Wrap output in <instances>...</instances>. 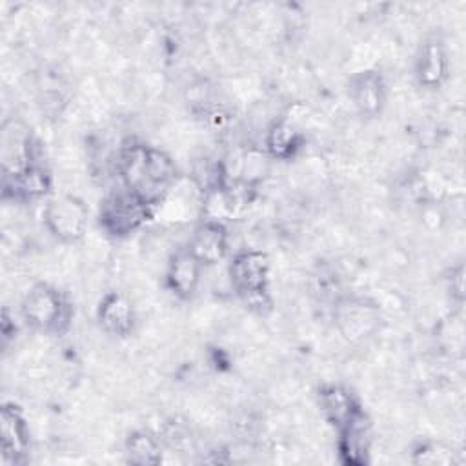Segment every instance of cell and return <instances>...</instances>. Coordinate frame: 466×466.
Wrapping results in <instances>:
<instances>
[{
  "label": "cell",
  "mask_w": 466,
  "mask_h": 466,
  "mask_svg": "<svg viewBox=\"0 0 466 466\" xmlns=\"http://www.w3.org/2000/svg\"><path fill=\"white\" fill-rule=\"evenodd\" d=\"M120 186L142 198L151 208L158 206L177 182L175 160L160 147L140 140H126L116 155Z\"/></svg>",
  "instance_id": "1"
},
{
  "label": "cell",
  "mask_w": 466,
  "mask_h": 466,
  "mask_svg": "<svg viewBox=\"0 0 466 466\" xmlns=\"http://www.w3.org/2000/svg\"><path fill=\"white\" fill-rule=\"evenodd\" d=\"M22 322L42 335H64L73 320L69 297L49 282H35L20 300Z\"/></svg>",
  "instance_id": "2"
},
{
  "label": "cell",
  "mask_w": 466,
  "mask_h": 466,
  "mask_svg": "<svg viewBox=\"0 0 466 466\" xmlns=\"http://www.w3.org/2000/svg\"><path fill=\"white\" fill-rule=\"evenodd\" d=\"M228 279L235 295L248 309L258 315L271 311L269 258L258 249H240L228 264Z\"/></svg>",
  "instance_id": "3"
},
{
  "label": "cell",
  "mask_w": 466,
  "mask_h": 466,
  "mask_svg": "<svg viewBox=\"0 0 466 466\" xmlns=\"http://www.w3.org/2000/svg\"><path fill=\"white\" fill-rule=\"evenodd\" d=\"M153 209L155 208L120 186L100 200L96 220L107 237L120 240L137 233L151 218Z\"/></svg>",
  "instance_id": "4"
},
{
  "label": "cell",
  "mask_w": 466,
  "mask_h": 466,
  "mask_svg": "<svg viewBox=\"0 0 466 466\" xmlns=\"http://www.w3.org/2000/svg\"><path fill=\"white\" fill-rule=\"evenodd\" d=\"M42 220L53 238L62 244H75L82 240L87 231L89 211L80 197L60 193L46 200Z\"/></svg>",
  "instance_id": "5"
},
{
  "label": "cell",
  "mask_w": 466,
  "mask_h": 466,
  "mask_svg": "<svg viewBox=\"0 0 466 466\" xmlns=\"http://www.w3.org/2000/svg\"><path fill=\"white\" fill-rule=\"evenodd\" d=\"M38 149L40 144L24 120L15 116L5 118L0 131L2 178L15 177L31 164L38 162Z\"/></svg>",
  "instance_id": "6"
},
{
  "label": "cell",
  "mask_w": 466,
  "mask_h": 466,
  "mask_svg": "<svg viewBox=\"0 0 466 466\" xmlns=\"http://www.w3.org/2000/svg\"><path fill=\"white\" fill-rule=\"evenodd\" d=\"M333 319L339 333L348 342H362L377 331L380 324V311L370 299L350 295L335 302Z\"/></svg>",
  "instance_id": "7"
},
{
  "label": "cell",
  "mask_w": 466,
  "mask_h": 466,
  "mask_svg": "<svg viewBox=\"0 0 466 466\" xmlns=\"http://www.w3.org/2000/svg\"><path fill=\"white\" fill-rule=\"evenodd\" d=\"M450 75V53L444 38L439 33L428 35L413 60V76L419 87L435 91L444 86Z\"/></svg>",
  "instance_id": "8"
},
{
  "label": "cell",
  "mask_w": 466,
  "mask_h": 466,
  "mask_svg": "<svg viewBox=\"0 0 466 466\" xmlns=\"http://www.w3.org/2000/svg\"><path fill=\"white\" fill-rule=\"evenodd\" d=\"M31 448L29 426L20 406L4 402L0 408V450L2 459L11 464H22Z\"/></svg>",
  "instance_id": "9"
},
{
  "label": "cell",
  "mask_w": 466,
  "mask_h": 466,
  "mask_svg": "<svg viewBox=\"0 0 466 466\" xmlns=\"http://www.w3.org/2000/svg\"><path fill=\"white\" fill-rule=\"evenodd\" d=\"M202 269L204 266L187 246L177 248L166 264L164 282L167 291L178 300L193 299L202 280Z\"/></svg>",
  "instance_id": "10"
},
{
  "label": "cell",
  "mask_w": 466,
  "mask_h": 466,
  "mask_svg": "<svg viewBox=\"0 0 466 466\" xmlns=\"http://www.w3.org/2000/svg\"><path fill=\"white\" fill-rule=\"evenodd\" d=\"M386 80L377 69H362L350 76L348 96L355 111L364 118H375L386 106Z\"/></svg>",
  "instance_id": "11"
},
{
  "label": "cell",
  "mask_w": 466,
  "mask_h": 466,
  "mask_svg": "<svg viewBox=\"0 0 466 466\" xmlns=\"http://www.w3.org/2000/svg\"><path fill=\"white\" fill-rule=\"evenodd\" d=\"M186 246L204 268L222 262L229 251V231L226 222L202 218L195 226Z\"/></svg>",
  "instance_id": "12"
},
{
  "label": "cell",
  "mask_w": 466,
  "mask_h": 466,
  "mask_svg": "<svg viewBox=\"0 0 466 466\" xmlns=\"http://www.w3.org/2000/svg\"><path fill=\"white\" fill-rule=\"evenodd\" d=\"M53 189V177L44 160H38L15 177L2 178V198L33 202L47 197Z\"/></svg>",
  "instance_id": "13"
},
{
  "label": "cell",
  "mask_w": 466,
  "mask_h": 466,
  "mask_svg": "<svg viewBox=\"0 0 466 466\" xmlns=\"http://www.w3.org/2000/svg\"><path fill=\"white\" fill-rule=\"evenodd\" d=\"M96 322L111 337L126 339L135 331L137 311L131 299L122 291H107L96 306Z\"/></svg>",
  "instance_id": "14"
},
{
  "label": "cell",
  "mask_w": 466,
  "mask_h": 466,
  "mask_svg": "<svg viewBox=\"0 0 466 466\" xmlns=\"http://www.w3.org/2000/svg\"><path fill=\"white\" fill-rule=\"evenodd\" d=\"M317 400L324 419L339 431L348 426L353 419H357L364 408L359 397L344 384L329 382L320 386L317 393Z\"/></svg>",
  "instance_id": "15"
},
{
  "label": "cell",
  "mask_w": 466,
  "mask_h": 466,
  "mask_svg": "<svg viewBox=\"0 0 466 466\" xmlns=\"http://www.w3.org/2000/svg\"><path fill=\"white\" fill-rule=\"evenodd\" d=\"M304 133L288 118H275L264 131V153L273 160H291L304 147Z\"/></svg>",
  "instance_id": "16"
},
{
  "label": "cell",
  "mask_w": 466,
  "mask_h": 466,
  "mask_svg": "<svg viewBox=\"0 0 466 466\" xmlns=\"http://www.w3.org/2000/svg\"><path fill=\"white\" fill-rule=\"evenodd\" d=\"M339 433V455L346 464H366L371 446V424L362 411L348 426L337 431Z\"/></svg>",
  "instance_id": "17"
},
{
  "label": "cell",
  "mask_w": 466,
  "mask_h": 466,
  "mask_svg": "<svg viewBox=\"0 0 466 466\" xmlns=\"http://www.w3.org/2000/svg\"><path fill=\"white\" fill-rule=\"evenodd\" d=\"M124 457L129 464L155 466L162 462V444L147 430H135L124 441Z\"/></svg>",
  "instance_id": "18"
},
{
  "label": "cell",
  "mask_w": 466,
  "mask_h": 466,
  "mask_svg": "<svg viewBox=\"0 0 466 466\" xmlns=\"http://www.w3.org/2000/svg\"><path fill=\"white\" fill-rule=\"evenodd\" d=\"M437 444L422 442L413 451V461L419 464H448L451 462V451H437Z\"/></svg>",
  "instance_id": "19"
},
{
  "label": "cell",
  "mask_w": 466,
  "mask_h": 466,
  "mask_svg": "<svg viewBox=\"0 0 466 466\" xmlns=\"http://www.w3.org/2000/svg\"><path fill=\"white\" fill-rule=\"evenodd\" d=\"M448 291L453 302H457L459 306L464 302V264L462 262H459L450 269Z\"/></svg>",
  "instance_id": "20"
}]
</instances>
